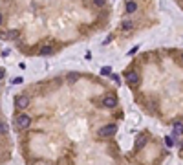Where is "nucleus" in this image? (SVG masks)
Here are the masks:
<instances>
[{
	"mask_svg": "<svg viewBox=\"0 0 183 165\" xmlns=\"http://www.w3.org/2000/svg\"><path fill=\"white\" fill-rule=\"evenodd\" d=\"M117 132V127L116 125H104V127H101L99 128V136L101 138H110Z\"/></svg>",
	"mask_w": 183,
	"mask_h": 165,
	"instance_id": "obj_1",
	"label": "nucleus"
},
{
	"mask_svg": "<svg viewBox=\"0 0 183 165\" xmlns=\"http://www.w3.org/2000/svg\"><path fill=\"white\" fill-rule=\"evenodd\" d=\"M103 106L104 108H116L117 106V97L112 95V94H106L103 97Z\"/></svg>",
	"mask_w": 183,
	"mask_h": 165,
	"instance_id": "obj_2",
	"label": "nucleus"
},
{
	"mask_svg": "<svg viewBox=\"0 0 183 165\" xmlns=\"http://www.w3.org/2000/svg\"><path fill=\"white\" fill-rule=\"evenodd\" d=\"M29 123H31V118H29V116H26V114L17 116V127H18V128H28Z\"/></svg>",
	"mask_w": 183,
	"mask_h": 165,
	"instance_id": "obj_3",
	"label": "nucleus"
},
{
	"mask_svg": "<svg viewBox=\"0 0 183 165\" xmlns=\"http://www.w3.org/2000/svg\"><path fill=\"white\" fill-rule=\"evenodd\" d=\"M15 106H17L18 110L28 108V106H29V97H28V95H18V97L15 99Z\"/></svg>",
	"mask_w": 183,
	"mask_h": 165,
	"instance_id": "obj_4",
	"label": "nucleus"
},
{
	"mask_svg": "<svg viewBox=\"0 0 183 165\" xmlns=\"http://www.w3.org/2000/svg\"><path fill=\"white\" fill-rule=\"evenodd\" d=\"M125 79H126L128 85L135 86V85L139 82V73H137V72H134V70H130V72H126V73H125Z\"/></svg>",
	"mask_w": 183,
	"mask_h": 165,
	"instance_id": "obj_5",
	"label": "nucleus"
},
{
	"mask_svg": "<svg viewBox=\"0 0 183 165\" xmlns=\"http://www.w3.org/2000/svg\"><path fill=\"white\" fill-rule=\"evenodd\" d=\"M183 134V121H176L174 123V136H181Z\"/></svg>",
	"mask_w": 183,
	"mask_h": 165,
	"instance_id": "obj_6",
	"label": "nucleus"
},
{
	"mask_svg": "<svg viewBox=\"0 0 183 165\" xmlns=\"http://www.w3.org/2000/svg\"><path fill=\"white\" fill-rule=\"evenodd\" d=\"M135 9H137V4H135V2H126V6H125V11L128 13V15H130V13H134Z\"/></svg>",
	"mask_w": 183,
	"mask_h": 165,
	"instance_id": "obj_7",
	"label": "nucleus"
},
{
	"mask_svg": "<svg viewBox=\"0 0 183 165\" xmlns=\"http://www.w3.org/2000/svg\"><path fill=\"white\" fill-rule=\"evenodd\" d=\"M101 75L110 77V75H112V68H110V66H103V68H101Z\"/></svg>",
	"mask_w": 183,
	"mask_h": 165,
	"instance_id": "obj_8",
	"label": "nucleus"
},
{
	"mask_svg": "<svg viewBox=\"0 0 183 165\" xmlns=\"http://www.w3.org/2000/svg\"><path fill=\"white\" fill-rule=\"evenodd\" d=\"M4 37H6V39H9V40H13V39H17V37H18V31L13 30V31H9V33H6Z\"/></svg>",
	"mask_w": 183,
	"mask_h": 165,
	"instance_id": "obj_9",
	"label": "nucleus"
},
{
	"mask_svg": "<svg viewBox=\"0 0 183 165\" xmlns=\"http://www.w3.org/2000/svg\"><path fill=\"white\" fill-rule=\"evenodd\" d=\"M123 30H125V31H130V30H134V22H130V20L123 22Z\"/></svg>",
	"mask_w": 183,
	"mask_h": 165,
	"instance_id": "obj_10",
	"label": "nucleus"
},
{
	"mask_svg": "<svg viewBox=\"0 0 183 165\" xmlns=\"http://www.w3.org/2000/svg\"><path fill=\"white\" fill-rule=\"evenodd\" d=\"M53 50H51V46H44V48H40V55H50Z\"/></svg>",
	"mask_w": 183,
	"mask_h": 165,
	"instance_id": "obj_11",
	"label": "nucleus"
},
{
	"mask_svg": "<svg viewBox=\"0 0 183 165\" xmlns=\"http://www.w3.org/2000/svg\"><path fill=\"white\" fill-rule=\"evenodd\" d=\"M92 2H93L95 8H104L106 6V0H92Z\"/></svg>",
	"mask_w": 183,
	"mask_h": 165,
	"instance_id": "obj_12",
	"label": "nucleus"
},
{
	"mask_svg": "<svg viewBox=\"0 0 183 165\" xmlns=\"http://www.w3.org/2000/svg\"><path fill=\"white\" fill-rule=\"evenodd\" d=\"M145 145H147V138L143 136V138H139V140H137V147L141 149V147H145Z\"/></svg>",
	"mask_w": 183,
	"mask_h": 165,
	"instance_id": "obj_13",
	"label": "nucleus"
},
{
	"mask_svg": "<svg viewBox=\"0 0 183 165\" xmlns=\"http://www.w3.org/2000/svg\"><path fill=\"white\" fill-rule=\"evenodd\" d=\"M165 145H167V147H172V145H174V140L167 136V138H165Z\"/></svg>",
	"mask_w": 183,
	"mask_h": 165,
	"instance_id": "obj_14",
	"label": "nucleus"
},
{
	"mask_svg": "<svg viewBox=\"0 0 183 165\" xmlns=\"http://www.w3.org/2000/svg\"><path fill=\"white\" fill-rule=\"evenodd\" d=\"M0 134H8V125L0 123Z\"/></svg>",
	"mask_w": 183,
	"mask_h": 165,
	"instance_id": "obj_15",
	"label": "nucleus"
},
{
	"mask_svg": "<svg viewBox=\"0 0 183 165\" xmlns=\"http://www.w3.org/2000/svg\"><path fill=\"white\" fill-rule=\"evenodd\" d=\"M73 81H77V73H70V82H73Z\"/></svg>",
	"mask_w": 183,
	"mask_h": 165,
	"instance_id": "obj_16",
	"label": "nucleus"
},
{
	"mask_svg": "<svg viewBox=\"0 0 183 165\" xmlns=\"http://www.w3.org/2000/svg\"><path fill=\"white\" fill-rule=\"evenodd\" d=\"M4 77V70H2V68H0V79H2Z\"/></svg>",
	"mask_w": 183,
	"mask_h": 165,
	"instance_id": "obj_17",
	"label": "nucleus"
},
{
	"mask_svg": "<svg viewBox=\"0 0 183 165\" xmlns=\"http://www.w3.org/2000/svg\"><path fill=\"white\" fill-rule=\"evenodd\" d=\"M0 24H2V13H0Z\"/></svg>",
	"mask_w": 183,
	"mask_h": 165,
	"instance_id": "obj_18",
	"label": "nucleus"
},
{
	"mask_svg": "<svg viewBox=\"0 0 183 165\" xmlns=\"http://www.w3.org/2000/svg\"><path fill=\"white\" fill-rule=\"evenodd\" d=\"M181 61H183V55H181Z\"/></svg>",
	"mask_w": 183,
	"mask_h": 165,
	"instance_id": "obj_19",
	"label": "nucleus"
}]
</instances>
